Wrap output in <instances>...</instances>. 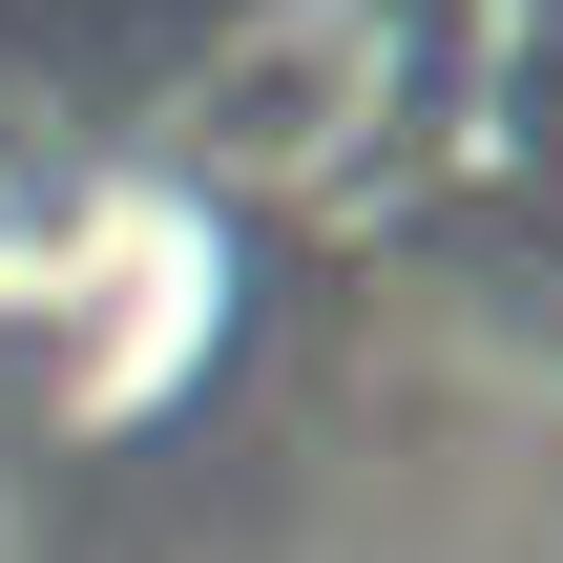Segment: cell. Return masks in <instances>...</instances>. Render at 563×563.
Wrapping results in <instances>:
<instances>
[{
	"instance_id": "1",
	"label": "cell",
	"mask_w": 563,
	"mask_h": 563,
	"mask_svg": "<svg viewBox=\"0 0 563 563\" xmlns=\"http://www.w3.org/2000/svg\"><path fill=\"white\" fill-rule=\"evenodd\" d=\"M397 104H418L397 0H209V42L167 63V146L209 188H334V167H376Z\"/></svg>"
}]
</instances>
